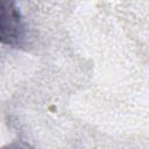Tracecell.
I'll use <instances>...</instances> for the list:
<instances>
[{"label":"cell","instance_id":"6da1fadb","mask_svg":"<svg viewBox=\"0 0 149 149\" xmlns=\"http://www.w3.org/2000/svg\"><path fill=\"white\" fill-rule=\"evenodd\" d=\"M24 37V23L15 2L0 1V43L16 44Z\"/></svg>","mask_w":149,"mask_h":149},{"label":"cell","instance_id":"7a4b0ae2","mask_svg":"<svg viewBox=\"0 0 149 149\" xmlns=\"http://www.w3.org/2000/svg\"><path fill=\"white\" fill-rule=\"evenodd\" d=\"M0 149H33V148L23 142H12L9 144L0 147Z\"/></svg>","mask_w":149,"mask_h":149}]
</instances>
